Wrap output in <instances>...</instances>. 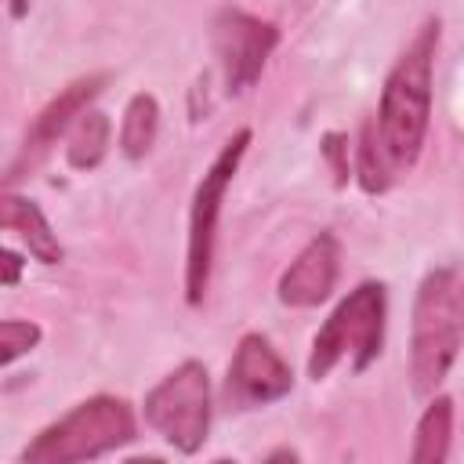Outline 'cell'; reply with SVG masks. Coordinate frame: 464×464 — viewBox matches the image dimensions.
Returning a JSON list of instances; mask_svg holds the SVG:
<instances>
[{
	"instance_id": "obj_9",
	"label": "cell",
	"mask_w": 464,
	"mask_h": 464,
	"mask_svg": "<svg viewBox=\"0 0 464 464\" xmlns=\"http://www.w3.org/2000/svg\"><path fill=\"white\" fill-rule=\"evenodd\" d=\"M109 83V76L105 72H91V76H80V80H72L58 98H51L40 112H36V120L29 123V130H25V141H22V156H18V163L11 167V174H7V181L11 178H18V170L29 163V167H36L47 152H51V145L62 138V134H69L72 130V123L91 109V102L102 94V87Z\"/></svg>"
},
{
	"instance_id": "obj_3",
	"label": "cell",
	"mask_w": 464,
	"mask_h": 464,
	"mask_svg": "<svg viewBox=\"0 0 464 464\" xmlns=\"http://www.w3.org/2000/svg\"><path fill=\"white\" fill-rule=\"evenodd\" d=\"M138 439V420L130 402L116 395H91L69 413L51 420L25 450V464H80L123 450Z\"/></svg>"
},
{
	"instance_id": "obj_13",
	"label": "cell",
	"mask_w": 464,
	"mask_h": 464,
	"mask_svg": "<svg viewBox=\"0 0 464 464\" xmlns=\"http://www.w3.org/2000/svg\"><path fill=\"white\" fill-rule=\"evenodd\" d=\"M156 134H160V102L149 91L130 94L120 123V152L127 160H145L156 145Z\"/></svg>"
},
{
	"instance_id": "obj_14",
	"label": "cell",
	"mask_w": 464,
	"mask_h": 464,
	"mask_svg": "<svg viewBox=\"0 0 464 464\" xmlns=\"http://www.w3.org/2000/svg\"><path fill=\"white\" fill-rule=\"evenodd\" d=\"M109 134H112L109 116L102 109H87L65 134V163L72 170H94L109 152Z\"/></svg>"
},
{
	"instance_id": "obj_19",
	"label": "cell",
	"mask_w": 464,
	"mask_h": 464,
	"mask_svg": "<svg viewBox=\"0 0 464 464\" xmlns=\"http://www.w3.org/2000/svg\"><path fill=\"white\" fill-rule=\"evenodd\" d=\"M29 4H33V0H7V14H11L14 22H22V18L29 14Z\"/></svg>"
},
{
	"instance_id": "obj_12",
	"label": "cell",
	"mask_w": 464,
	"mask_h": 464,
	"mask_svg": "<svg viewBox=\"0 0 464 464\" xmlns=\"http://www.w3.org/2000/svg\"><path fill=\"white\" fill-rule=\"evenodd\" d=\"M450 442H453V399L435 395L417 420L410 460L413 464H442L450 457Z\"/></svg>"
},
{
	"instance_id": "obj_8",
	"label": "cell",
	"mask_w": 464,
	"mask_h": 464,
	"mask_svg": "<svg viewBox=\"0 0 464 464\" xmlns=\"http://www.w3.org/2000/svg\"><path fill=\"white\" fill-rule=\"evenodd\" d=\"M294 392V370L290 362L272 348L261 334H243L236 344V355L225 373V399L239 410L279 402Z\"/></svg>"
},
{
	"instance_id": "obj_11",
	"label": "cell",
	"mask_w": 464,
	"mask_h": 464,
	"mask_svg": "<svg viewBox=\"0 0 464 464\" xmlns=\"http://www.w3.org/2000/svg\"><path fill=\"white\" fill-rule=\"evenodd\" d=\"M0 228L14 232L40 265H62L65 261V250H62V243H58V236H54V228L44 218L36 199L4 192L0 196Z\"/></svg>"
},
{
	"instance_id": "obj_15",
	"label": "cell",
	"mask_w": 464,
	"mask_h": 464,
	"mask_svg": "<svg viewBox=\"0 0 464 464\" xmlns=\"http://www.w3.org/2000/svg\"><path fill=\"white\" fill-rule=\"evenodd\" d=\"M395 174H399V167L392 163V156L381 141L377 120H366L362 134H359V149H355V181H359V188L366 196H381V192H388Z\"/></svg>"
},
{
	"instance_id": "obj_1",
	"label": "cell",
	"mask_w": 464,
	"mask_h": 464,
	"mask_svg": "<svg viewBox=\"0 0 464 464\" xmlns=\"http://www.w3.org/2000/svg\"><path fill=\"white\" fill-rule=\"evenodd\" d=\"M435 51H439V18H428L410 40V47L395 58L384 80V91H381L377 130L399 174L410 170L424 152V138L431 123Z\"/></svg>"
},
{
	"instance_id": "obj_20",
	"label": "cell",
	"mask_w": 464,
	"mask_h": 464,
	"mask_svg": "<svg viewBox=\"0 0 464 464\" xmlns=\"http://www.w3.org/2000/svg\"><path fill=\"white\" fill-rule=\"evenodd\" d=\"M265 460H297V453H294V450H276V453H268Z\"/></svg>"
},
{
	"instance_id": "obj_6",
	"label": "cell",
	"mask_w": 464,
	"mask_h": 464,
	"mask_svg": "<svg viewBox=\"0 0 464 464\" xmlns=\"http://www.w3.org/2000/svg\"><path fill=\"white\" fill-rule=\"evenodd\" d=\"M145 424L178 453H196L210 431V373L199 359L178 362L141 402Z\"/></svg>"
},
{
	"instance_id": "obj_2",
	"label": "cell",
	"mask_w": 464,
	"mask_h": 464,
	"mask_svg": "<svg viewBox=\"0 0 464 464\" xmlns=\"http://www.w3.org/2000/svg\"><path fill=\"white\" fill-rule=\"evenodd\" d=\"M464 344V272L431 268L413 297L410 319V384L413 395H435Z\"/></svg>"
},
{
	"instance_id": "obj_5",
	"label": "cell",
	"mask_w": 464,
	"mask_h": 464,
	"mask_svg": "<svg viewBox=\"0 0 464 464\" xmlns=\"http://www.w3.org/2000/svg\"><path fill=\"white\" fill-rule=\"evenodd\" d=\"M250 127H239L214 163L203 170L196 192H192V210H188V250H185V301L199 304L207 286H210V268H214V236H218V218L225 203V188L236 178L246 149H250Z\"/></svg>"
},
{
	"instance_id": "obj_10",
	"label": "cell",
	"mask_w": 464,
	"mask_h": 464,
	"mask_svg": "<svg viewBox=\"0 0 464 464\" xmlns=\"http://www.w3.org/2000/svg\"><path fill=\"white\" fill-rule=\"evenodd\" d=\"M337 272H341V243L334 232H319L283 268L276 294L286 308H315L334 294Z\"/></svg>"
},
{
	"instance_id": "obj_16",
	"label": "cell",
	"mask_w": 464,
	"mask_h": 464,
	"mask_svg": "<svg viewBox=\"0 0 464 464\" xmlns=\"http://www.w3.org/2000/svg\"><path fill=\"white\" fill-rule=\"evenodd\" d=\"M44 330L40 323H29V319H4L0 323V366H14V359L29 355L36 344H40Z\"/></svg>"
},
{
	"instance_id": "obj_4",
	"label": "cell",
	"mask_w": 464,
	"mask_h": 464,
	"mask_svg": "<svg viewBox=\"0 0 464 464\" xmlns=\"http://www.w3.org/2000/svg\"><path fill=\"white\" fill-rule=\"evenodd\" d=\"M384 315H388V294L384 283H359L319 326L308 355V377L323 381L337 362L348 359L352 373H362L384 344Z\"/></svg>"
},
{
	"instance_id": "obj_7",
	"label": "cell",
	"mask_w": 464,
	"mask_h": 464,
	"mask_svg": "<svg viewBox=\"0 0 464 464\" xmlns=\"http://www.w3.org/2000/svg\"><path fill=\"white\" fill-rule=\"evenodd\" d=\"M210 44H214V54L221 65L225 91L243 94L261 80L272 51L279 44V29L243 7H221L210 25Z\"/></svg>"
},
{
	"instance_id": "obj_18",
	"label": "cell",
	"mask_w": 464,
	"mask_h": 464,
	"mask_svg": "<svg viewBox=\"0 0 464 464\" xmlns=\"http://www.w3.org/2000/svg\"><path fill=\"white\" fill-rule=\"evenodd\" d=\"M22 257L11 250V246H4V286H18V279H22Z\"/></svg>"
},
{
	"instance_id": "obj_17",
	"label": "cell",
	"mask_w": 464,
	"mask_h": 464,
	"mask_svg": "<svg viewBox=\"0 0 464 464\" xmlns=\"http://www.w3.org/2000/svg\"><path fill=\"white\" fill-rule=\"evenodd\" d=\"M319 149H323V156H326V163L334 170V185L344 188L348 178H352V170H348V134L330 130V134H323V145Z\"/></svg>"
}]
</instances>
